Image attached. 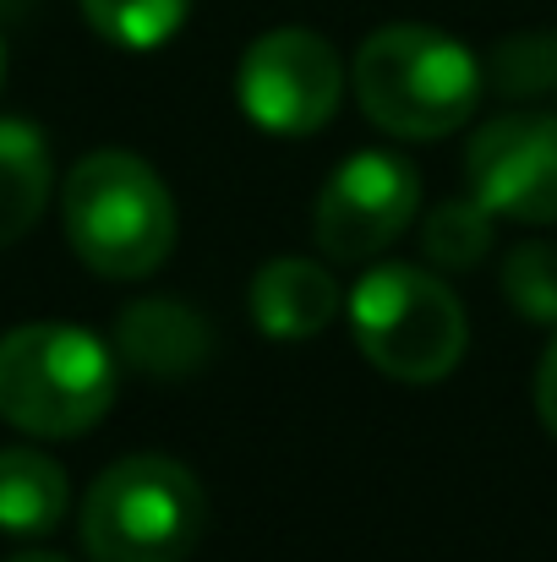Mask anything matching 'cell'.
I'll list each match as a JSON object with an SVG mask.
<instances>
[{
	"mask_svg": "<svg viewBox=\"0 0 557 562\" xmlns=\"http://www.w3.org/2000/svg\"><path fill=\"white\" fill-rule=\"evenodd\" d=\"M487 82L514 99H557V27L503 38L487 60Z\"/></svg>",
	"mask_w": 557,
	"mask_h": 562,
	"instance_id": "cell-15",
	"label": "cell"
},
{
	"mask_svg": "<svg viewBox=\"0 0 557 562\" xmlns=\"http://www.w3.org/2000/svg\"><path fill=\"white\" fill-rule=\"evenodd\" d=\"M465 181L498 218L557 224V115L520 110L487 121L470 137Z\"/></svg>",
	"mask_w": 557,
	"mask_h": 562,
	"instance_id": "cell-8",
	"label": "cell"
},
{
	"mask_svg": "<svg viewBox=\"0 0 557 562\" xmlns=\"http://www.w3.org/2000/svg\"><path fill=\"white\" fill-rule=\"evenodd\" d=\"M115 350L132 372L154 376V382H186L208 367L213 356V328L181 306V301H132L115 317Z\"/></svg>",
	"mask_w": 557,
	"mask_h": 562,
	"instance_id": "cell-9",
	"label": "cell"
},
{
	"mask_svg": "<svg viewBox=\"0 0 557 562\" xmlns=\"http://www.w3.org/2000/svg\"><path fill=\"white\" fill-rule=\"evenodd\" d=\"M350 82L371 126L404 143H432V137L459 132L476 115L487 71L443 27L388 22L356 49Z\"/></svg>",
	"mask_w": 557,
	"mask_h": 562,
	"instance_id": "cell-1",
	"label": "cell"
},
{
	"mask_svg": "<svg viewBox=\"0 0 557 562\" xmlns=\"http://www.w3.org/2000/svg\"><path fill=\"white\" fill-rule=\"evenodd\" d=\"M252 317L268 339L296 345V339H318L334 317H339V284L323 262L307 257H274L257 279H252Z\"/></svg>",
	"mask_w": 557,
	"mask_h": 562,
	"instance_id": "cell-10",
	"label": "cell"
},
{
	"mask_svg": "<svg viewBox=\"0 0 557 562\" xmlns=\"http://www.w3.org/2000/svg\"><path fill=\"white\" fill-rule=\"evenodd\" d=\"M350 334L371 367L393 382H443L465 356L459 295L410 262H382L350 295Z\"/></svg>",
	"mask_w": 557,
	"mask_h": 562,
	"instance_id": "cell-5",
	"label": "cell"
},
{
	"mask_svg": "<svg viewBox=\"0 0 557 562\" xmlns=\"http://www.w3.org/2000/svg\"><path fill=\"white\" fill-rule=\"evenodd\" d=\"M235 99L252 126L274 137H312L334 121L345 99V60L312 27H274L246 44Z\"/></svg>",
	"mask_w": 557,
	"mask_h": 562,
	"instance_id": "cell-6",
	"label": "cell"
},
{
	"mask_svg": "<svg viewBox=\"0 0 557 562\" xmlns=\"http://www.w3.org/2000/svg\"><path fill=\"white\" fill-rule=\"evenodd\" d=\"M492 207L481 196H448L426 213L421 224V246L437 268H476L492 246Z\"/></svg>",
	"mask_w": 557,
	"mask_h": 562,
	"instance_id": "cell-14",
	"label": "cell"
},
{
	"mask_svg": "<svg viewBox=\"0 0 557 562\" xmlns=\"http://www.w3.org/2000/svg\"><path fill=\"white\" fill-rule=\"evenodd\" d=\"M71 251L104 279H148L176 251V202L148 159L99 148L71 165L60 187Z\"/></svg>",
	"mask_w": 557,
	"mask_h": 562,
	"instance_id": "cell-2",
	"label": "cell"
},
{
	"mask_svg": "<svg viewBox=\"0 0 557 562\" xmlns=\"http://www.w3.org/2000/svg\"><path fill=\"white\" fill-rule=\"evenodd\" d=\"M536 409H542V426L557 437V334L542 356V372H536Z\"/></svg>",
	"mask_w": 557,
	"mask_h": 562,
	"instance_id": "cell-17",
	"label": "cell"
},
{
	"mask_svg": "<svg viewBox=\"0 0 557 562\" xmlns=\"http://www.w3.org/2000/svg\"><path fill=\"white\" fill-rule=\"evenodd\" d=\"M71 486L66 470L33 448H0V530L5 536H49L66 519Z\"/></svg>",
	"mask_w": 557,
	"mask_h": 562,
	"instance_id": "cell-11",
	"label": "cell"
},
{
	"mask_svg": "<svg viewBox=\"0 0 557 562\" xmlns=\"http://www.w3.org/2000/svg\"><path fill=\"white\" fill-rule=\"evenodd\" d=\"M0 71H5V44H0Z\"/></svg>",
	"mask_w": 557,
	"mask_h": 562,
	"instance_id": "cell-19",
	"label": "cell"
},
{
	"mask_svg": "<svg viewBox=\"0 0 557 562\" xmlns=\"http://www.w3.org/2000/svg\"><path fill=\"white\" fill-rule=\"evenodd\" d=\"M115 404V356L71 323H22L0 339V420L27 437H82Z\"/></svg>",
	"mask_w": 557,
	"mask_h": 562,
	"instance_id": "cell-3",
	"label": "cell"
},
{
	"mask_svg": "<svg viewBox=\"0 0 557 562\" xmlns=\"http://www.w3.org/2000/svg\"><path fill=\"white\" fill-rule=\"evenodd\" d=\"M415 207H421L415 165L382 148H361L323 181L312 229L334 262H371L415 224Z\"/></svg>",
	"mask_w": 557,
	"mask_h": 562,
	"instance_id": "cell-7",
	"label": "cell"
},
{
	"mask_svg": "<svg viewBox=\"0 0 557 562\" xmlns=\"http://www.w3.org/2000/svg\"><path fill=\"white\" fill-rule=\"evenodd\" d=\"M5 562H66V558H55V552H16V558H5Z\"/></svg>",
	"mask_w": 557,
	"mask_h": 562,
	"instance_id": "cell-18",
	"label": "cell"
},
{
	"mask_svg": "<svg viewBox=\"0 0 557 562\" xmlns=\"http://www.w3.org/2000/svg\"><path fill=\"white\" fill-rule=\"evenodd\" d=\"M503 290L531 323H557V246L547 240L520 246L503 268Z\"/></svg>",
	"mask_w": 557,
	"mask_h": 562,
	"instance_id": "cell-16",
	"label": "cell"
},
{
	"mask_svg": "<svg viewBox=\"0 0 557 562\" xmlns=\"http://www.w3.org/2000/svg\"><path fill=\"white\" fill-rule=\"evenodd\" d=\"M191 0H82V16L99 38L121 49H159L181 33Z\"/></svg>",
	"mask_w": 557,
	"mask_h": 562,
	"instance_id": "cell-13",
	"label": "cell"
},
{
	"mask_svg": "<svg viewBox=\"0 0 557 562\" xmlns=\"http://www.w3.org/2000/svg\"><path fill=\"white\" fill-rule=\"evenodd\" d=\"M49 202V143L27 121H0V246L22 240Z\"/></svg>",
	"mask_w": 557,
	"mask_h": 562,
	"instance_id": "cell-12",
	"label": "cell"
},
{
	"mask_svg": "<svg viewBox=\"0 0 557 562\" xmlns=\"http://www.w3.org/2000/svg\"><path fill=\"white\" fill-rule=\"evenodd\" d=\"M208 530L197 475L165 453L110 464L82 497V547L93 562H186Z\"/></svg>",
	"mask_w": 557,
	"mask_h": 562,
	"instance_id": "cell-4",
	"label": "cell"
}]
</instances>
